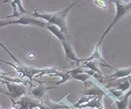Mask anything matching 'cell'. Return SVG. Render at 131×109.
Listing matches in <instances>:
<instances>
[{
  "instance_id": "obj_5",
  "label": "cell",
  "mask_w": 131,
  "mask_h": 109,
  "mask_svg": "<svg viewBox=\"0 0 131 109\" xmlns=\"http://www.w3.org/2000/svg\"><path fill=\"white\" fill-rule=\"evenodd\" d=\"M115 84L112 83L110 85H113L116 87L115 90H118L122 92H124L125 91H129L131 88V84L129 82V80L127 78H120V79H117L115 80Z\"/></svg>"
},
{
  "instance_id": "obj_6",
  "label": "cell",
  "mask_w": 131,
  "mask_h": 109,
  "mask_svg": "<svg viewBox=\"0 0 131 109\" xmlns=\"http://www.w3.org/2000/svg\"><path fill=\"white\" fill-rule=\"evenodd\" d=\"M131 95V88L123 94L119 100H116L114 103L117 106V109H126L129 106V98Z\"/></svg>"
},
{
  "instance_id": "obj_4",
  "label": "cell",
  "mask_w": 131,
  "mask_h": 109,
  "mask_svg": "<svg viewBox=\"0 0 131 109\" xmlns=\"http://www.w3.org/2000/svg\"><path fill=\"white\" fill-rule=\"evenodd\" d=\"M131 75V67L121 69H115V72L108 77V81H113L117 79L127 78Z\"/></svg>"
},
{
  "instance_id": "obj_10",
  "label": "cell",
  "mask_w": 131,
  "mask_h": 109,
  "mask_svg": "<svg viewBox=\"0 0 131 109\" xmlns=\"http://www.w3.org/2000/svg\"><path fill=\"white\" fill-rule=\"evenodd\" d=\"M129 3H130V6H131V2H129Z\"/></svg>"
},
{
  "instance_id": "obj_2",
  "label": "cell",
  "mask_w": 131,
  "mask_h": 109,
  "mask_svg": "<svg viewBox=\"0 0 131 109\" xmlns=\"http://www.w3.org/2000/svg\"><path fill=\"white\" fill-rule=\"evenodd\" d=\"M47 29H49L57 38H59V40L60 41L63 48H64V51H65V53H66V59H67V60H74L77 62L78 65L80 64V62H83L86 60L85 59H79L77 56L76 54L72 48V47L70 46V45L68 43V42L67 41V39H66L63 33H62L60 32L59 29H58V28L55 25H49L47 23V25H46V28Z\"/></svg>"
},
{
  "instance_id": "obj_9",
  "label": "cell",
  "mask_w": 131,
  "mask_h": 109,
  "mask_svg": "<svg viewBox=\"0 0 131 109\" xmlns=\"http://www.w3.org/2000/svg\"><path fill=\"white\" fill-rule=\"evenodd\" d=\"M126 109H131V102L129 103V106H128V107Z\"/></svg>"
},
{
  "instance_id": "obj_7",
  "label": "cell",
  "mask_w": 131,
  "mask_h": 109,
  "mask_svg": "<svg viewBox=\"0 0 131 109\" xmlns=\"http://www.w3.org/2000/svg\"><path fill=\"white\" fill-rule=\"evenodd\" d=\"M52 88H55V87H49V88H46L42 84H41L38 88H36V89H34L32 91V94L36 97V98H43L46 91L49 90V89H52Z\"/></svg>"
},
{
  "instance_id": "obj_1",
  "label": "cell",
  "mask_w": 131,
  "mask_h": 109,
  "mask_svg": "<svg viewBox=\"0 0 131 109\" xmlns=\"http://www.w3.org/2000/svg\"><path fill=\"white\" fill-rule=\"evenodd\" d=\"M76 4H77V3H74L68 8L62 10L59 12H56V13H39L36 10L35 13L32 15L36 17H39V18L45 19L46 21L48 22V24L49 23V25H55L57 28L59 27V29L62 33L67 34L66 20H67L68 12H70L71 8L73 6H74Z\"/></svg>"
},
{
  "instance_id": "obj_8",
  "label": "cell",
  "mask_w": 131,
  "mask_h": 109,
  "mask_svg": "<svg viewBox=\"0 0 131 109\" xmlns=\"http://www.w3.org/2000/svg\"><path fill=\"white\" fill-rule=\"evenodd\" d=\"M8 87L10 89V91L13 93V95L15 97L21 95L25 91V88L22 86H17V85H10L8 84Z\"/></svg>"
},
{
  "instance_id": "obj_3",
  "label": "cell",
  "mask_w": 131,
  "mask_h": 109,
  "mask_svg": "<svg viewBox=\"0 0 131 109\" xmlns=\"http://www.w3.org/2000/svg\"><path fill=\"white\" fill-rule=\"evenodd\" d=\"M113 3H115V6H116V16L112 22V23L110 25V26L106 29V30L104 32V33L103 34L99 43L97 44V45H100L101 46V44H102V42L104 38V37L107 35V33L110 31V29H112V27L113 25H115L118 21L125 15L128 12L131 11V6H130V3H129L128 4H125L123 3V2H120V1H113Z\"/></svg>"
}]
</instances>
